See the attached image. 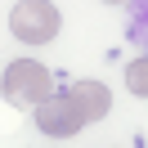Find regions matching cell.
<instances>
[{"label": "cell", "mask_w": 148, "mask_h": 148, "mask_svg": "<svg viewBox=\"0 0 148 148\" xmlns=\"http://www.w3.org/2000/svg\"><path fill=\"white\" fill-rule=\"evenodd\" d=\"M0 94H5V103H14V108H36L40 99L54 94V76H49V67L36 63V58H14V63L5 67V76H0Z\"/></svg>", "instance_id": "6da1fadb"}, {"label": "cell", "mask_w": 148, "mask_h": 148, "mask_svg": "<svg viewBox=\"0 0 148 148\" xmlns=\"http://www.w3.org/2000/svg\"><path fill=\"white\" fill-rule=\"evenodd\" d=\"M58 27H63V18L49 0H18L9 9V32L23 45H49L58 36Z\"/></svg>", "instance_id": "7a4b0ae2"}, {"label": "cell", "mask_w": 148, "mask_h": 148, "mask_svg": "<svg viewBox=\"0 0 148 148\" xmlns=\"http://www.w3.org/2000/svg\"><path fill=\"white\" fill-rule=\"evenodd\" d=\"M81 112H76V103L67 99V90H54L49 99L36 103V130L45 139H72L76 130H81Z\"/></svg>", "instance_id": "3957f363"}, {"label": "cell", "mask_w": 148, "mask_h": 148, "mask_svg": "<svg viewBox=\"0 0 148 148\" xmlns=\"http://www.w3.org/2000/svg\"><path fill=\"white\" fill-rule=\"evenodd\" d=\"M67 99L76 103L81 121H103L108 108H112V90L103 81H76V85H67Z\"/></svg>", "instance_id": "277c9868"}, {"label": "cell", "mask_w": 148, "mask_h": 148, "mask_svg": "<svg viewBox=\"0 0 148 148\" xmlns=\"http://www.w3.org/2000/svg\"><path fill=\"white\" fill-rule=\"evenodd\" d=\"M126 81H130V90H135V94H144V90H148V85H144V58H135V63H130Z\"/></svg>", "instance_id": "5b68a950"}, {"label": "cell", "mask_w": 148, "mask_h": 148, "mask_svg": "<svg viewBox=\"0 0 148 148\" xmlns=\"http://www.w3.org/2000/svg\"><path fill=\"white\" fill-rule=\"evenodd\" d=\"M108 5H126V0H108Z\"/></svg>", "instance_id": "8992f818"}]
</instances>
